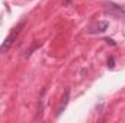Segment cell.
<instances>
[{
	"instance_id": "obj_1",
	"label": "cell",
	"mask_w": 125,
	"mask_h": 123,
	"mask_svg": "<svg viewBox=\"0 0 125 123\" xmlns=\"http://www.w3.org/2000/svg\"><path fill=\"white\" fill-rule=\"evenodd\" d=\"M25 26V22H21L16 28H13L12 32L9 33V36L3 41V44H1V46H0V52H6V51H9L10 49V46L15 44V41H16V38L19 36V33L22 31V28Z\"/></svg>"
},
{
	"instance_id": "obj_2",
	"label": "cell",
	"mask_w": 125,
	"mask_h": 123,
	"mask_svg": "<svg viewBox=\"0 0 125 123\" xmlns=\"http://www.w3.org/2000/svg\"><path fill=\"white\" fill-rule=\"evenodd\" d=\"M105 13L114 18H125V7L116 3H105Z\"/></svg>"
},
{
	"instance_id": "obj_3",
	"label": "cell",
	"mask_w": 125,
	"mask_h": 123,
	"mask_svg": "<svg viewBox=\"0 0 125 123\" xmlns=\"http://www.w3.org/2000/svg\"><path fill=\"white\" fill-rule=\"evenodd\" d=\"M108 26H109L108 22H96V23L89 26L87 32L89 33H102V32H105L108 29Z\"/></svg>"
},
{
	"instance_id": "obj_4",
	"label": "cell",
	"mask_w": 125,
	"mask_h": 123,
	"mask_svg": "<svg viewBox=\"0 0 125 123\" xmlns=\"http://www.w3.org/2000/svg\"><path fill=\"white\" fill-rule=\"evenodd\" d=\"M68 97H70V90H68V88H65V90H64V96H62V101H61V104H60V107L57 109V113H55V116H57V117L61 114L62 110L65 109V106H67V103H68Z\"/></svg>"
},
{
	"instance_id": "obj_5",
	"label": "cell",
	"mask_w": 125,
	"mask_h": 123,
	"mask_svg": "<svg viewBox=\"0 0 125 123\" xmlns=\"http://www.w3.org/2000/svg\"><path fill=\"white\" fill-rule=\"evenodd\" d=\"M114 65H115V60H114V58H112V57H111V58H109V60H108V67H109V68H112V67H114Z\"/></svg>"
},
{
	"instance_id": "obj_6",
	"label": "cell",
	"mask_w": 125,
	"mask_h": 123,
	"mask_svg": "<svg viewBox=\"0 0 125 123\" xmlns=\"http://www.w3.org/2000/svg\"><path fill=\"white\" fill-rule=\"evenodd\" d=\"M106 42H108V44H111V45H115V42H114L112 39H106Z\"/></svg>"
}]
</instances>
